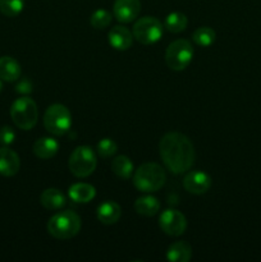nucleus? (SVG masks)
Returning a JSON list of instances; mask_svg holds the SVG:
<instances>
[{
    "mask_svg": "<svg viewBox=\"0 0 261 262\" xmlns=\"http://www.w3.org/2000/svg\"><path fill=\"white\" fill-rule=\"evenodd\" d=\"M183 187L187 192L192 194H204L211 187V178L205 171H189L183 178Z\"/></svg>",
    "mask_w": 261,
    "mask_h": 262,
    "instance_id": "10",
    "label": "nucleus"
},
{
    "mask_svg": "<svg viewBox=\"0 0 261 262\" xmlns=\"http://www.w3.org/2000/svg\"><path fill=\"white\" fill-rule=\"evenodd\" d=\"M215 37H216V33L212 28L210 27H200L197 28L193 32V38L194 42L199 46H210L215 41Z\"/></svg>",
    "mask_w": 261,
    "mask_h": 262,
    "instance_id": "23",
    "label": "nucleus"
},
{
    "mask_svg": "<svg viewBox=\"0 0 261 262\" xmlns=\"http://www.w3.org/2000/svg\"><path fill=\"white\" fill-rule=\"evenodd\" d=\"M159 225L165 234L171 235V237H178L186 232L187 219L178 210L168 209L160 215Z\"/></svg>",
    "mask_w": 261,
    "mask_h": 262,
    "instance_id": "9",
    "label": "nucleus"
},
{
    "mask_svg": "<svg viewBox=\"0 0 261 262\" xmlns=\"http://www.w3.org/2000/svg\"><path fill=\"white\" fill-rule=\"evenodd\" d=\"M133 37L142 45L158 42L163 36V25L155 17H142L133 26Z\"/></svg>",
    "mask_w": 261,
    "mask_h": 262,
    "instance_id": "8",
    "label": "nucleus"
},
{
    "mask_svg": "<svg viewBox=\"0 0 261 262\" xmlns=\"http://www.w3.org/2000/svg\"><path fill=\"white\" fill-rule=\"evenodd\" d=\"M192 257L191 246L183 241H177L169 246L166 258L171 262H187Z\"/></svg>",
    "mask_w": 261,
    "mask_h": 262,
    "instance_id": "19",
    "label": "nucleus"
},
{
    "mask_svg": "<svg viewBox=\"0 0 261 262\" xmlns=\"http://www.w3.org/2000/svg\"><path fill=\"white\" fill-rule=\"evenodd\" d=\"M19 156L8 147H0V174L13 177L19 171Z\"/></svg>",
    "mask_w": 261,
    "mask_h": 262,
    "instance_id": "13",
    "label": "nucleus"
},
{
    "mask_svg": "<svg viewBox=\"0 0 261 262\" xmlns=\"http://www.w3.org/2000/svg\"><path fill=\"white\" fill-rule=\"evenodd\" d=\"M96 155L89 146H78L69 156V170L77 178H86L91 176L96 169Z\"/></svg>",
    "mask_w": 261,
    "mask_h": 262,
    "instance_id": "5",
    "label": "nucleus"
},
{
    "mask_svg": "<svg viewBox=\"0 0 261 262\" xmlns=\"http://www.w3.org/2000/svg\"><path fill=\"white\" fill-rule=\"evenodd\" d=\"M187 25H188V19H187L186 14L181 12H173L165 18V27L169 32H182L186 30Z\"/></svg>",
    "mask_w": 261,
    "mask_h": 262,
    "instance_id": "22",
    "label": "nucleus"
},
{
    "mask_svg": "<svg viewBox=\"0 0 261 262\" xmlns=\"http://www.w3.org/2000/svg\"><path fill=\"white\" fill-rule=\"evenodd\" d=\"M118 151V145L112 140V138H102L99 143H97V152L101 158H110V156L115 155Z\"/></svg>",
    "mask_w": 261,
    "mask_h": 262,
    "instance_id": "26",
    "label": "nucleus"
},
{
    "mask_svg": "<svg viewBox=\"0 0 261 262\" xmlns=\"http://www.w3.org/2000/svg\"><path fill=\"white\" fill-rule=\"evenodd\" d=\"M161 160L170 173L182 174L191 169L194 163V147L187 136L169 132L161 137L159 143Z\"/></svg>",
    "mask_w": 261,
    "mask_h": 262,
    "instance_id": "1",
    "label": "nucleus"
},
{
    "mask_svg": "<svg viewBox=\"0 0 261 262\" xmlns=\"http://www.w3.org/2000/svg\"><path fill=\"white\" fill-rule=\"evenodd\" d=\"M44 125L49 133L63 136L71 129L72 115L68 107L61 104H54L46 109L44 115Z\"/></svg>",
    "mask_w": 261,
    "mask_h": 262,
    "instance_id": "6",
    "label": "nucleus"
},
{
    "mask_svg": "<svg viewBox=\"0 0 261 262\" xmlns=\"http://www.w3.org/2000/svg\"><path fill=\"white\" fill-rule=\"evenodd\" d=\"M135 210L142 216H154L160 210V202L154 196H142L136 200Z\"/></svg>",
    "mask_w": 261,
    "mask_h": 262,
    "instance_id": "20",
    "label": "nucleus"
},
{
    "mask_svg": "<svg viewBox=\"0 0 261 262\" xmlns=\"http://www.w3.org/2000/svg\"><path fill=\"white\" fill-rule=\"evenodd\" d=\"M25 7V0H0V12L5 17H17Z\"/></svg>",
    "mask_w": 261,
    "mask_h": 262,
    "instance_id": "24",
    "label": "nucleus"
},
{
    "mask_svg": "<svg viewBox=\"0 0 261 262\" xmlns=\"http://www.w3.org/2000/svg\"><path fill=\"white\" fill-rule=\"evenodd\" d=\"M15 133L13 130L12 127L9 125H4V127L0 128V143L4 146H9L14 142Z\"/></svg>",
    "mask_w": 261,
    "mask_h": 262,
    "instance_id": "27",
    "label": "nucleus"
},
{
    "mask_svg": "<svg viewBox=\"0 0 261 262\" xmlns=\"http://www.w3.org/2000/svg\"><path fill=\"white\" fill-rule=\"evenodd\" d=\"M112 22V14L106 9H97L92 13L90 23L94 28H105Z\"/></svg>",
    "mask_w": 261,
    "mask_h": 262,
    "instance_id": "25",
    "label": "nucleus"
},
{
    "mask_svg": "<svg viewBox=\"0 0 261 262\" xmlns=\"http://www.w3.org/2000/svg\"><path fill=\"white\" fill-rule=\"evenodd\" d=\"M3 90V83H2V79H0V92H2Z\"/></svg>",
    "mask_w": 261,
    "mask_h": 262,
    "instance_id": "29",
    "label": "nucleus"
},
{
    "mask_svg": "<svg viewBox=\"0 0 261 262\" xmlns=\"http://www.w3.org/2000/svg\"><path fill=\"white\" fill-rule=\"evenodd\" d=\"M193 58V49L187 40L179 38L168 46L165 53L166 66L173 71H183Z\"/></svg>",
    "mask_w": 261,
    "mask_h": 262,
    "instance_id": "7",
    "label": "nucleus"
},
{
    "mask_svg": "<svg viewBox=\"0 0 261 262\" xmlns=\"http://www.w3.org/2000/svg\"><path fill=\"white\" fill-rule=\"evenodd\" d=\"M69 197L77 204H87L96 196V189L94 186L87 183H76L69 188Z\"/></svg>",
    "mask_w": 261,
    "mask_h": 262,
    "instance_id": "17",
    "label": "nucleus"
},
{
    "mask_svg": "<svg viewBox=\"0 0 261 262\" xmlns=\"http://www.w3.org/2000/svg\"><path fill=\"white\" fill-rule=\"evenodd\" d=\"M109 43L115 49V50L124 51L132 46L133 42V33L123 26H115L109 31L107 35Z\"/></svg>",
    "mask_w": 261,
    "mask_h": 262,
    "instance_id": "12",
    "label": "nucleus"
},
{
    "mask_svg": "<svg viewBox=\"0 0 261 262\" xmlns=\"http://www.w3.org/2000/svg\"><path fill=\"white\" fill-rule=\"evenodd\" d=\"M40 202L46 210L55 211V210H60L61 207H64L67 200L66 196H64L59 189L48 188L41 193Z\"/></svg>",
    "mask_w": 261,
    "mask_h": 262,
    "instance_id": "16",
    "label": "nucleus"
},
{
    "mask_svg": "<svg viewBox=\"0 0 261 262\" xmlns=\"http://www.w3.org/2000/svg\"><path fill=\"white\" fill-rule=\"evenodd\" d=\"M48 232L56 239H71L81 230V217L71 210H64L49 219Z\"/></svg>",
    "mask_w": 261,
    "mask_h": 262,
    "instance_id": "2",
    "label": "nucleus"
},
{
    "mask_svg": "<svg viewBox=\"0 0 261 262\" xmlns=\"http://www.w3.org/2000/svg\"><path fill=\"white\" fill-rule=\"evenodd\" d=\"M20 77V66L12 56L0 58V79L7 82H14Z\"/></svg>",
    "mask_w": 261,
    "mask_h": 262,
    "instance_id": "18",
    "label": "nucleus"
},
{
    "mask_svg": "<svg viewBox=\"0 0 261 262\" xmlns=\"http://www.w3.org/2000/svg\"><path fill=\"white\" fill-rule=\"evenodd\" d=\"M15 91L19 92V94L22 95H28L32 92V83H31V81H28V79H20L19 82H18L17 87H15Z\"/></svg>",
    "mask_w": 261,
    "mask_h": 262,
    "instance_id": "28",
    "label": "nucleus"
},
{
    "mask_svg": "<svg viewBox=\"0 0 261 262\" xmlns=\"http://www.w3.org/2000/svg\"><path fill=\"white\" fill-rule=\"evenodd\" d=\"M114 15L119 22L129 23L138 17L141 12L140 0H115Z\"/></svg>",
    "mask_w": 261,
    "mask_h": 262,
    "instance_id": "11",
    "label": "nucleus"
},
{
    "mask_svg": "<svg viewBox=\"0 0 261 262\" xmlns=\"http://www.w3.org/2000/svg\"><path fill=\"white\" fill-rule=\"evenodd\" d=\"M165 170L156 163H145L136 170L133 184L136 188L145 193L156 192L165 184Z\"/></svg>",
    "mask_w": 261,
    "mask_h": 262,
    "instance_id": "3",
    "label": "nucleus"
},
{
    "mask_svg": "<svg viewBox=\"0 0 261 262\" xmlns=\"http://www.w3.org/2000/svg\"><path fill=\"white\" fill-rule=\"evenodd\" d=\"M112 170L117 177L122 179H129L133 173V164L129 158L124 155L117 156L112 161Z\"/></svg>",
    "mask_w": 261,
    "mask_h": 262,
    "instance_id": "21",
    "label": "nucleus"
},
{
    "mask_svg": "<svg viewBox=\"0 0 261 262\" xmlns=\"http://www.w3.org/2000/svg\"><path fill=\"white\" fill-rule=\"evenodd\" d=\"M59 150V143L53 137H42L33 143V154L38 159L48 160L54 158Z\"/></svg>",
    "mask_w": 261,
    "mask_h": 262,
    "instance_id": "15",
    "label": "nucleus"
},
{
    "mask_svg": "<svg viewBox=\"0 0 261 262\" xmlns=\"http://www.w3.org/2000/svg\"><path fill=\"white\" fill-rule=\"evenodd\" d=\"M122 216V209L114 201H105L97 207V219L105 225L115 224Z\"/></svg>",
    "mask_w": 261,
    "mask_h": 262,
    "instance_id": "14",
    "label": "nucleus"
},
{
    "mask_svg": "<svg viewBox=\"0 0 261 262\" xmlns=\"http://www.w3.org/2000/svg\"><path fill=\"white\" fill-rule=\"evenodd\" d=\"M10 117L19 129L30 130L37 123V105L30 97H20L13 102L10 107Z\"/></svg>",
    "mask_w": 261,
    "mask_h": 262,
    "instance_id": "4",
    "label": "nucleus"
}]
</instances>
